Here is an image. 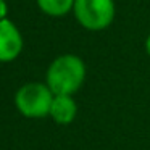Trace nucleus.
<instances>
[{"instance_id": "f257e3e1", "label": "nucleus", "mask_w": 150, "mask_h": 150, "mask_svg": "<svg viewBox=\"0 0 150 150\" xmlns=\"http://www.w3.org/2000/svg\"><path fill=\"white\" fill-rule=\"evenodd\" d=\"M86 79V65L81 57L65 53L49 65L45 84L53 95H73L82 87Z\"/></svg>"}, {"instance_id": "f03ea898", "label": "nucleus", "mask_w": 150, "mask_h": 150, "mask_svg": "<svg viewBox=\"0 0 150 150\" xmlns=\"http://www.w3.org/2000/svg\"><path fill=\"white\" fill-rule=\"evenodd\" d=\"M73 15L79 26L98 33L111 26L116 15L115 0H74Z\"/></svg>"}, {"instance_id": "7ed1b4c3", "label": "nucleus", "mask_w": 150, "mask_h": 150, "mask_svg": "<svg viewBox=\"0 0 150 150\" xmlns=\"http://www.w3.org/2000/svg\"><path fill=\"white\" fill-rule=\"evenodd\" d=\"M53 92L42 82H28L18 89L15 105L18 111L26 118H44L50 115Z\"/></svg>"}, {"instance_id": "20e7f679", "label": "nucleus", "mask_w": 150, "mask_h": 150, "mask_svg": "<svg viewBox=\"0 0 150 150\" xmlns=\"http://www.w3.org/2000/svg\"><path fill=\"white\" fill-rule=\"evenodd\" d=\"M23 52V36L16 24L10 20L0 21V62H13Z\"/></svg>"}, {"instance_id": "39448f33", "label": "nucleus", "mask_w": 150, "mask_h": 150, "mask_svg": "<svg viewBox=\"0 0 150 150\" xmlns=\"http://www.w3.org/2000/svg\"><path fill=\"white\" fill-rule=\"evenodd\" d=\"M78 115V103L73 95H55L50 107V116L57 124H71Z\"/></svg>"}, {"instance_id": "423d86ee", "label": "nucleus", "mask_w": 150, "mask_h": 150, "mask_svg": "<svg viewBox=\"0 0 150 150\" xmlns=\"http://www.w3.org/2000/svg\"><path fill=\"white\" fill-rule=\"evenodd\" d=\"M37 7L42 13L52 18L66 16L69 11H73L74 0H36Z\"/></svg>"}, {"instance_id": "0eeeda50", "label": "nucleus", "mask_w": 150, "mask_h": 150, "mask_svg": "<svg viewBox=\"0 0 150 150\" xmlns=\"http://www.w3.org/2000/svg\"><path fill=\"white\" fill-rule=\"evenodd\" d=\"M7 13H8V5L5 0H0V21L7 18Z\"/></svg>"}, {"instance_id": "6e6552de", "label": "nucleus", "mask_w": 150, "mask_h": 150, "mask_svg": "<svg viewBox=\"0 0 150 150\" xmlns=\"http://www.w3.org/2000/svg\"><path fill=\"white\" fill-rule=\"evenodd\" d=\"M145 52H147V55L150 57V33H149V36H147V39H145Z\"/></svg>"}]
</instances>
